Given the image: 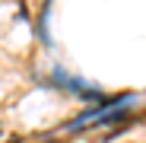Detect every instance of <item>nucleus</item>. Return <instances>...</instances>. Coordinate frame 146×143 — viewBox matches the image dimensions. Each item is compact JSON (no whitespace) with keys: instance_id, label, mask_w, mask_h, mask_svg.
<instances>
[{"instance_id":"f03ea898","label":"nucleus","mask_w":146,"mask_h":143,"mask_svg":"<svg viewBox=\"0 0 146 143\" xmlns=\"http://www.w3.org/2000/svg\"><path fill=\"white\" fill-rule=\"evenodd\" d=\"M0 137H3V124H0Z\"/></svg>"},{"instance_id":"f257e3e1","label":"nucleus","mask_w":146,"mask_h":143,"mask_svg":"<svg viewBox=\"0 0 146 143\" xmlns=\"http://www.w3.org/2000/svg\"><path fill=\"white\" fill-rule=\"evenodd\" d=\"M127 114H130V105H121V108H111V111L99 114L95 121H99V124H117L121 118H127Z\"/></svg>"}]
</instances>
